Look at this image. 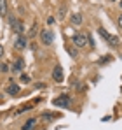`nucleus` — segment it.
I'll return each instance as SVG.
<instances>
[{
  "mask_svg": "<svg viewBox=\"0 0 122 130\" xmlns=\"http://www.w3.org/2000/svg\"><path fill=\"white\" fill-rule=\"evenodd\" d=\"M40 41H42V44H45V46H51V44L54 42V34H52L49 28H44L40 32Z\"/></svg>",
  "mask_w": 122,
  "mask_h": 130,
  "instance_id": "1",
  "label": "nucleus"
},
{
  "mask_svg": "<svg viewBox=\"0 0 122 130\" xmlns=\"http://www.w3.org/2000/svg\"><path fill=\"white\" fill-rule=\"evenodd\" d=\"M98 34H100V35H101V37H103V39H105V41H106L108 44H112V46H115V44L119 42V39H117L115 35L108 34V32H106L105 28H98Z\"/></svg>",
  "mask_w": 122,
  "mask_h": 130,
  "instance_id": "2",
  "label": "nucleus"
},
{
  "mask_svg": "<svg viewBox=\"0 0 122 130\" xmlns=\"http://www.w3.org/2000/svg\"><path fill=\"white\" fill-rule=\"evenodd\" d=\"M52 104H54L56 107H68V106H70V97H68V95H59V97H56V99L52 100Z\"/></svg>",
  "mask_w": 122,
  "mask_h": 130,
  "instance_id": "3",
  "label": "nucleus"
},
{
  "mask_svg": "<svg viewBox=\"0 0 122 130\" xmlns=\"http://www.w3.org/2000/svg\"><path fill=\"white\" fill-rule=\"evenodd\" d=\"M72 42L75 44L77 47H84V46L87 44V37H85L84 34H75L73 39H72Z\"/></svg>",
  "mask_w": 122,
  "mask_h": 130,
  "instance_id": "4",
  "label": "nucleus"
},
{
  "mask_svg": "<svg viewBox=\"0 0 122 130\" xmlns=\"http://www.w3.org/2000/svg\"><path fill=\"white\" fill-rule=\"evenodd\" d=\"M11 25H12L14 32H18V35H23L24 34V25H23V21L16 20V18H11Z\"/></svg>",
  "mask_w": 122,
  "mask_h": 130,
  "instance_id": "5",
  "label": "nucleus"
},
{
  "mask_svg": "<svg viewBox=\"0 0 122 130\" xmlns=\"http://www.w3.org/2000/svg\"><path fill=\"white\" fill-rule=\"evenodd\" d=\"M14 47H16V49H24V47H26V37H24V35H18L16 42H14Z\"/></svg>",
  "mask_w": 122,
  "mask_h": 130,
  "instance_id": "6",
  "label": "nucleus"
},
{
  "mask_svg": "<svg viewBox=\"0 0 122 130\" xmlns=\"http://www.w3.org/2000/svg\"><path fill=\"white\" fill-rule=\"evenodd\" d=\"M52 79H54V81H58V83L63 81V70H61L59 65H58V67H54V70H52Z\"/></svg>",
  "mask_w": 122,
  "mask_h": 130,
  "instance_id": "7",
  "label": "nucleus"
},
{
  "mask_svg": "<svg viewBox=\"0 0 122 130\" xmlns=\"http://www.w3.org/2000/svg\"><path fill=\"white\" fill-rule=\"evenodd\" d=\"M23 69H24V62H23V58H18L12 63V72H21Z\"/></svg>",
  "mask_w": 122,
  "mask_h": 130,
  "instance_id": "8",
  "label": "nucleus"
},
{
  "mask_svg": "<svg viewBox=\"0 0 122 130\" xmlns=\"http://www.w3.org/2000/svg\"><path fill=\"white\" fill-rule=\"evenodd\" d=\"M7 93H9V95H16V93H19V86L14 85V83H9V86H7Z\"/></svg>",
  "mask_w": 122,
  "mask_h": 130,
  "instance_id": "9",
  "label": "nucleus"
},
{
  "mask_svg": "<svg viewBox=\"0 0 122 130\" xmlns=\"http://www.w3.org/2000/svg\"><path fill=\"white\" fill-rule=\"evenodd\" d=\"M35 123H37V120H35V118H30V120H28V121L23 125V128H21V130H33Z\"/></svg>",
  "mask_w": 122,
  "mask_h": 130,
  "instance_id": "10",
  "label": "nucleus"
},
{
  "mask_svg": "<svg viewBox=\"0 0 122 130\" xmlns=\"http://www.w3.org/2000/svg\"><path fill=\"white\" fill-rule=\"evenodd\" d=\"M7 16V0H0V18Z\"/></svg>",
  "mask_w": 122,
  "mask_h": 130,
  "instance_id": "11",
  "label": "nucleus"
},
{
  "mask_svg": "<svg viewBox=\"0 0 122 130\" xmlns=\"http://www.w3.org/2000/svg\"><path fill=\"white\" fill-rule=\"evenodd\" d=\"M72 23H73V25H80V23H82V14H80V12L72 14Z\"/></svg>",
  "mask_w": 122,
  "mask_h": 130,
  "instance_id": "12",
  "label": "nucleus"
},
{
  "mask_svg": "<svg viewBox=\"0 0 122 130\" xmlns=\"http://www.w3.org/2000/svg\"><path fill=\"white\" fill-rule=\"evenodd\" d=\"M0 72H7V65L5 63H0Z\"/></svg>",
  "mask_w": 122,
  "mask_h": 130,
  "instance_id": "13",
  "label": "nucleus"
},
{
  "mask_svg": "<svg viewBox=\"0 0 122 130\" xmlns=\"http://www.w3.org/2000/svg\"><path fill=\"white\" fill-rule=\"evenodd\" d=\"M63 18H65V7L59 9V20H63Z\"/></svg>",
  "mask_w": 122,
  "mask_h": 130,
  "instance_id": "14",
  "label": "nucleus"
},
{
  "mask_svg": "<svg viewBox=\"0 0 122 130\" xmlns=\"http://www.w3.org/2000/svg\"><path fill=\"white\" fill-rule=\"evenodd\" d=\"M28 79H30V77H28V76H26V74H23V76H21V81H23V83H26V81H28Z\"/></svg>",
  "mask_w": 122,
  "mask_h": 130,
  "instance_id": "15",
  "label": "nucleus"
},
{
  "mask_svg": "<svg viewBox=\"0 0 122 130\" xmlns=\"http://www.w3.org/2000/svg\"><path fill=\"white\" fill-rule=\"evenodd\" d=\"M119 26H120V30H122V14L119 16Z\"/></svg>",
  "mask_w": 122,
  "mask_h": 130,
  "instance_id": "16",
  "label": "nucleus"
},
{
  "mask_svg": "<svg viewBox=\"0 0 122 130\" xmlns=\"http://www.w3.org/2000/svg\"><path fill=\"white\" fill-rule=\"evenodd\" d=\"M4 56V47H2V44H0V58Z\"/></svg>",
  "mask_w": 122,
  "mask_h": 130,
  "instance_id": "17",
  "label": "nucleus"
},
{
  "mask_svg": "<svg viewBox=\"0 0 122 130\" xmlns=\"http://www.w3.org/2000/svg\"><path fill=\"white\" fill-rule=\"evenodd\" d=\"M120 7H122V0H120Z\"/></svg>",
  "mask_w": 122,
  "mask_h": 130,
  "instance_id": "18",
  "label": "nucleus"
}]
</instances>
